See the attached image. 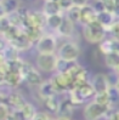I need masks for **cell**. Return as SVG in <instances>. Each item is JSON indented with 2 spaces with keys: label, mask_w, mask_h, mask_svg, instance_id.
<instances>
[{
  "label": "cell",
  "mask_w": 119,
  "mask_h": 120,
  "mask_svg": "<svg viewBox=\"0 0 119 120\" xmlns=\"http://www.w3.org/2000/svg\"><path fill=\"white\" fill-rule=\"evenodd\" d=\"M96 95V91L92 86L91 81H86L84 84H80L78 86H74L69 91V100L74 104H81L89 101L90 98H94Z\"/></svg>",
  "instance_id": "cell-1"
},
{
  "label": "cell",
  "mask_w": 119,
  "mask_h": 120,
  "mask_svg": "<svg viewBox=\"0 0 119 120\" xmlns=\"http://www.w3.org/2000/svg\"><path fill=\"white\" fill-rule=\"evenodd\" d=\"M107 29L104 28L99 21L91 22L86 26H83V35L86 41L91 44H100L106 39Z\"/></svg>",
  "instance_id": "cell-2"
},
{
  "label": "cell",
  "mask_w": 119,
  "mask_h": 120,
  "mask_svg": "<svg viewBox=\"0 0 119 120\" xmlns=\"http://www.w3.org/2000/svg\"><path fill=\"white\" fill-rule=\"evenodd\" d=\"M111 109H112L111 105L101 104L92 100L91 102L86 104L85 109H84V116L86 120H100L101 118L106 116Z\"/></svg>",
  "instance_id": "cell-3"
},
{
  "label": "cell",
  "mask_w": 119,
  "mask_h": 120,
  "mask_svg": "<svg viewBox=\"0 0 119 120\" xmlns=\"http://www.w3.org/2000/svg\"><path fill=\"white\" fill-rule=\"evenodd\" d=\"M57 56L61 60L77 62V60H78L79 56H80V47L77 43H74V41L68 40L57 49Z\"/></svg>",
  "instance_id": "cell-4"
},
{
  "label": "cell",
  "mask_w": 119,
  "mask_h": 120,
  "mask_svg": "<svg viewBox=\"0 0 119 120\" xmlns=\"http://www.w3.org/2000/svg\"><path fill=\"white\" fill-rule=\"evenodd\" d=\"M35 50L41 55H52L57 51V40L51 34H43L37 41Z\"/></svg>",
  "instance_id": "cell-5"
},
{
  "label": "cell",
  "mask_w": 119,
  "mask_h": 120,
  "mask_svg": "<svg viewBox=\"0 0 119 120\" xmlns=\"http://www.w3.org/2000/svg\"><path fill=\"white\" fill-rule=\"evenodd\" d=\"M51 81L57 90V94L71 91L74 87V80L71 75V73H57L51 78Z\"/></svg>",
  "instance_id": "cell-6"
},
{
  "label": "cell",
  "mask_w": 119,
  "mask_h": 120,
  "mask_svg": "<svg viewBox=\"0 0 119 120\" xmlns=\"http://www.w3.org/2000/svg\"><path fill=\"white\" fill-rule=\"evenodd\" d=\"M57 61H58V56L57 55H41L38 53L37 56V68L44 73H51L56 70L57 67Z\"/></svg>",
  "instance_id": "cell-7"
},
{
  "label": "cell",
  "mask_w": 119,
  "mask_h": 120,
  "mask_svg": "<svg viewBox=\"0 0 119 120\" xmlns=\"http://www.w3.org/2000/svg\"><path fill=\"white\" fill-rule=\"evenodd\" d=\"M22 75H23V80L27 81L33 87H38L44 82L43 76L39 73V69L34 68L33 66H31L29 63H27V62H24V64H23Z\"/></svg>",
  "instance_id": "cell-8"
},
{
  "label": "cell",
  "mask_w": 119,
  "mask_h": 120,
  "mask_svg": "<svg viewBox=\"0 0 119 120\" xmlns=\"http://www.w3.org/2000/svg\"><path fill=\"white\" fill-rule=\"evenodd\" d=\"M9 41H10V43L15 46V47H17L19 51H22V50H29V47H31L32 44H33V41L31 40V38L23 32L22 28H21V29H18L17 33L13 35V37H12Z\"/></svg>",
  "instance_id": "cell-9"
},
{
  "label": "cell",
  "mask_w": 119,
  "mask_h": 120,
  "mask_svg": "<svg viewBox=\"0 0 119 120\" xmlns=\"http://www.w3.org/2000/svg\"><path fill=\"white\" fill-rule=\"evenodd\" d=\"M91 84L96 91V94H102V92H107V90L109 89L111 84L108 81V78L106 74H95L91 79Z\"/></svg>",
  "instance_id": "cell-10"
},
{
  "label": "cell",
  "mask_w": 119,
  "mask_h": 120,
  "mask_svg": "<svg viewBox=\"0 0 119 120\" xmlns=\"http://www.w3.org/2000/svg\"><path fill=\"white\" fill-rule=\"evenodd\" d=\"M97 12L92 5H85L83 6L81 10H80V24L83 26H86L89 23L91 22H95V21H97Z\"/></svg>",
  "instance_id": "cell-11"
},
{
  "label": "cell",
  "mask_w": 119,
  "mask_h": 120,
  "mask_svg": "<svg viewBox=\"0 0 119 120\" xmlns=\"http://www.w3.org/2000/svg\"><path fill=\"white\" fill-rule=\"evenodd\" d=\"M26 103L27 101L24 100V97L16 91H12L8 97V104L13 110H21L26 105Z\"/></svg>",
  "instance_id": "cell-12"
},
{
  "label": "cell",
  "mask_w": 119,
  "mask_h": 120,
  "mask_svg": "<svg viewBox=\"0 0 119 120\" xmlns=\"http://www.w3.org/2000/svg\"><path fill=\"white\" fill-rule=\"evenodd\" d=\"M74 26L75 23L73 21L71 18H68L67 16H65L63 21H62V24L60 26L58 30H57V34L63 38H71L74 34Z\"/></svg>",
  "instance_id": "cell-13"
},
{
  "label": "cell",
  "mask_w": 119,
  "mask_h": 120,
  "mask_svg": "<svg viewBox=\"0 0 119 120\" xmlns=\"http://www.w3.org/2000/svg\"><path fill=\"white\" fill-rule=\"evenodd\" d=\"M38 92H39V96L43 98V100H46L49 97H52L55 95H57V90H56L54 82L50 79L47 81H44L40 86H38Z\"/></svg>",
  "instance_id": "cell-14"
},
{
  "label": "cell",
  "mask_w": 119,
  "mask_h": 120,
  "mask_svg": "<svg viewBox=\"0 0 119 120\" xmlns=\"http://www.w3.org/2000/svg\"><path fill=\"white\" fill-rule=\"evenodd\" d=\"M118 18L114 16V13L112 12V11H107V10H104V11H101L97 13V21L106 28V29L108 30V28L113 24L115 21Z\"/></svg>",
  "instance_id": "cell-15"
},
{
  "label": "cell",
  "mask_w": 119,
  "mask_h": 120,
  "mask_svg": "<svg viewBox=\"0 0 119 120\" xmlns=\"http://www.w3.org/2000/svg\"><path fill=\"white\" fill-rule=\"evenodd\" d=\"M43 11L46 16L62 13V9L57 0H45L44 5H43Z\"/></svg>",
  "instance_id": "cell-16"
},
{
  "label": "cell",
  "mask_w": 119,
  "mask_h": 120,
  "mask_svg": "<svg viewBox=\"0 0 119 120\" xmlns=\"http://www.w3.org/2000/svg\"><path fill=\"white\" fill-rule=\"evenodd\" d=\"M0 6H1V15H10L19 10L18 0H0Z\"/></svg>",
  "instance_id": "cell-17"
},
{
  "label": "cell",
  "mask_w": 119,
  "mask_h": 120,
  "mask_svg": "<svg viewBox=\"0 0 119 120\" xmlns=\"http://www.w3.org/2000/svg\"><path fill=\"white\" fill-rule=\"evenodd\" d=\"M74 103L69 100H65L62 101L61 104H60V108H58V112L57 114L58 116H67V118H71V115L73 114V108H74Z\"/></svg>",
  "instance_id": "cell-18"
},
{
  "label": "cell",
  "mask_w": 119,
  "mask_h": 120,
  "mask_svg": "<svg viewBox=\"0 0 119 120\" xmlns=\"http://www.w3.org/2000/svg\"><path fill=\"white\" fill-rule=\"evenodd\" d=\"M63 17L62 13H57V15H51L46 17V27L51 30L57 32L60 26L62 24V21H63Z\"/></svg>",
  "instance_id": "cell-19"
},
{
  "label": "cell",
  "mask_w": 119,
  "mask_h": 120,
  "mask_svg": "<svg viewBox=\"0 0 119 120\" xmlns=\"http://www.w3.org/2000/svg\"><path fill=\"white\" fill-rule=\"evenodd\" d=\"M104 63L111 69H114L115 72L119 68V52H109L104 55Z\"/></svg>",
  "instance_id": "cell-20"
},
{
  "label": "cell",
  "mask_w": 119,
  "mask_h": 120,
  "mask_svg": "<svg viewBox=\"0 0 119 120\" xmlns=\"http://www.w3.org/2000/svg\"><path fill=\"white\" fill-rule=\"evenodd\" d=\"M78 63L77 62H72V61H65L58 58L57 61V67H56V72L57 73H68L72 68H74Z\"/></svg>",
  "instance_id": "cell-21"
},
{
  "label": "cell",
  "mask_w": 119,
  "mask_h": 120,
  "mask_svg": "<svg viewBox=\"0 0 119 120\" xmlns=\"http://www.w3.org/2000/svg\"><path fill=\"white\" fill-rule=\"evenodd\" d=\"M108 100H109V105L112 108H114L119 103V90L115 85H111L109 89L107 90Z\"/></svg>",
  "instance_id": "cell-22"
},
{
  "label": "cell",
  "mask_w": 119,
  "mask_h": 120,
  "mask_svg": "<svg viewBox=\"0 0 119 120\" xmlns=\"http://www.w3.org/2000/svg\"><path fill=\"white\" fill-rule=\"evenodd\" d=\"M21 112H22V114H23L26 120H34L35 116H37V114H38L35 107H34L33 104H31V103H28V102L26 103L24 107L21 109Z\"/></svg>",
  "instance_id": "cell-23"
},
{
  "label": "cell",
  "mask_w": 119,
  "mask_h": 120,
  "mask_svg": "<svg viewBox=\"0 0 119 120\" xmlns=\"http://www.w3.org/2000/svg\"><path fill=\"white\" fill-rule=\"evenodd\" d=\"M44 101H45V105H46V108H47L49 112H51V113H57L58 112L61 102L58 101V98L56 97V95L52 96V97L46 98V100H44Z\"/></svg>",
  "instance_id": "cell-24"
},
{
  "label": "cell",
  "mask_w": 119,
  "mask_h": 120,
  "mask_svg": "<svg viewBox=\"0 0 119 120\" xmlns=\"http://www.w3.org/2000/svg\"><path fill=\"white\" fill-rule=\"evenodd\" d=\"M80 10H81V8L74 5L72 9H69V10L66 12V16H67L68 18H71L74 23H79V22H80Z\"/></svg>",
  "instance_id": "cell-25"
},
{
  "label": "cell",
  "mask_w": 119,
  "mask_h": 120,
  "mask_svg": "<svg viewBox=\"0 0 119 120\" xmlns=\"http://www.w3.org/2000/svg\"><path fill=\"white\" fill-rule=\"evenodd\" d=\"M13 109L10 107L8 103H5L4 101H1V104H0V119L1 120H6L8 118H10L12 115Z\"/></svg>",
  "instance_id": "cell-26"
},
{
  "label": "cell",
  "mask_w": 119,
  "mask_h": 120,
  "mask_svg": "<svg viewBox=\"0 0 119 120\" xmlns=\"http://www.w3.org/2000/svg\"><path fill=\"white\" fill-rule=\"evenodd\" d=\"M107 32L111 34V38L118 39V40H119V19H117L115 22L108 28V30H107Z\"/></svg>",
  "instance_id": "cell-27"
},
{
  "label": "cell",
  "mask_w": 119,
  "mask_h": 120,
  "mask_svg": "<svg viewBox=\"0 0 119 120\" xmlns=\"http://www.w3.org/2000/svg\"><path fill=\"white\" fill-rule=\"evenodd\" d=\"M94 101L99 102V103H101V104L109 105V100H108V95H107V92L96 94V95H95V97H94Z\"/></svg>",
  "instance_id": "cell-28"
},
{
  "label": "cell",
  "mask_w": 119,
  "mask_h": 120,
  "mask_svg": "<svg viewBox=\"0 0 119 120\" xmlns=\"http://www.w3.org/2000/svg\"><path fill=\"white\" fill-rule=\"evenodd\" d=\"M61 9H62V12H67L69 9H72L74 6V3L73 0H57Z\"/></svg>",
  "instance_id": "cell-29"
},
{
  "label": "cell",
  "mask_w": 119,
  "mask_h": 120,
  "mask_svg": "<svg viewBox=\"0 0 119 120\" xmlns=\"http://www.w3.org/2000/svg\"><path fill=\"white\" fill-rule=\"evenodd\" d=\"M104 118H106V120H119V110H114L112 108Z\"/></svg>",
  "instance_id": "cell-30"
},
{
  "label": "cell",
  "mask_w": 119,
  "mask_h": 120,
  "mask_svg": "<svg viewBox=\"0 0 119 120\" xmlns=\"http://www.w3.org/2000/svg\"><path fill=\"white\" fill-rule=\"evenodd\" d=\"M34 120H56V119L52 118L50 114H47V113H45V112H39Z\"/></svg>",
  "instance_id": "cell-31"
},
{
  "label": "cell",
  "mask_w": 119,
  "mask_h": 120,
  "mask_svg": "<svg viewBox=\"0 0 119 120\" xmlns=\"http://www.w3.org/2000/svg\"><path fill=\"white\" fill-rule=\"evenodd\" d=\"M94 9L97 11V12H101V11H104V6H103V1L102 0H94Z\"/></svg>",
  "instance_id": "cell-32"
},
{
  "label": "cell",
  "mask_w": 119,
  "mask_h": 120,
  "mask_svg": "<svg viewBox=\"0 0 119 120\" xmlns=\"http://www.w3.org/2000/svg\"><path fill=\"white\" fill-rule=\"evenodd\" d=\"M102 1H103L104 10H107V11H112V12H113V8H114V0H102Z\"/></svg>",
  "instance_id": "cell-33"
},
{
  "label": "cell",
  "mask_w": 119,
  "mask_h": 120,
  "mask_svg": "<svg viewBox=\"0 0 119 120\" xmlns=\"http://www.w3.org/2000/svg\"><path fill=\"white\" fill-rule=\"evenodd\" d=\"M73 3L75 6H79V8H83L85 5H89V0H73Z\"/></svg>",
  "instance_id": "cell-34"
},
{
  "label": "cell",
  "mask_w": 119,
  "mask_h": 120,
  "mask_svg": "<svg viewBox=\"0 0 119 120\" xmlns=\"http://www.w3.org/2000/svg\"><path fill=\"white\" fill-rule=\"evenodd\" d=\"M114 16L119 19V0H114V8H113Z\"/></svg>",
  "instance_id": "cell-35"
},
{
  "label": "cell",
  "mask_w": 119,
  "mask_h": 120,
  "mask_svg": "<svg viewBox=\"0 0 119 120\" xmlns=\"http://www.w3.org/2000/svg\"><path fill=\"white\" fill-rule=\"evenodd\" d=\"M56 120H71L69 118H67V116H58Z\"/></svg>",
  "instance_id": "cell-36"
},
{
  "label": "cell",
  "mask_w": 119,
  "mask_h": 120,
  "mask_svg": "<svg viewBox=\"0 0 119 120\" xmlns=\"http://www.w3.org/2000/svg\"><path fill=\"white\" fill-rule=\"evenodd\" d=\"M114 85H115V86L118 87V90H119V78H118V80L115 81V84H114Z\"/></svg>",
  "instance_id": "cell-37"
},
{
  "label": "cell",
  "mask_w": 119,
  "mask_h": 120,
  "mask_svg": "<svg viewBox=\"0 0 119 120\" xmlns=\"http://www.w3.org/2000/svg\"><path fill=\"white\" fill-rule=\"evenodd\" d=\"M117 72H118V73H119V68H118V70H117Z\"/></svg>",
  "instance_id": "cell-38"
}]
</instances>
